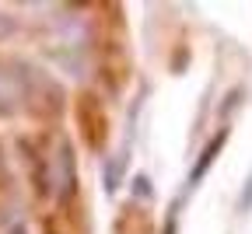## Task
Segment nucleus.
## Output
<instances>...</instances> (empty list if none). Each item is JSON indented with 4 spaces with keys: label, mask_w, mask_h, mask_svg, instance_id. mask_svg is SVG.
Wrapping results in <instances>:
<instances>
[{
    "label": "nucleus",
    "mask_w": 252,
    "mask_h": 234,
    "mask_svg": "<svg viewBox=\"0 0 252 234\" xmlns=\"http://www.w3.org/2000/svg\"><path fill=\"white\" fill-rule=\"evenodd\" d=\"M14 31H18V21H14L11 14H4V11H0V42H4L7 35H14Z\"/></svg>",
    "instance_id": "obj_3"
},
{
    "label": "nucleus",
    "mask_w": 252,
    "mask_h": 234,
    "mask_svg": "<svg viewBox=\"0 0 252 234\" xmlns=\"http://www.w3.org/2000/svg\"><path fill=\"white\" fill-rule=\"evenodd\" d=\"M11 112H14V94H11L7 81L0 77V119H4V116H11Z\"/></svg>",
    "instance_id": "obj_2"
},
{
    "label": "nucleus",
    "mask_w": 252,
    "mask_h": 234,
    "mask_svg": "<svg viewBox=\"0 0 252 234\" xmlns=\"http://www.w3.org/2000/svg\"><path fill=\"white\" fill-rule=\"evenodd\" d=\"M4 234H28V227H25V224H11Z\"/></svg>",
    "instance_id": "obj_4"
},
{
    "label": "nucleus",
    "mask_w": 252,
    "mask_h": 234,
    "mask_svg": "<svg viewBox=\"0 0 252 234\" xmlns=\"http://www.w3.org/2000/svg\"><path fill=\"white\" fill-rule=\"evenodd\" d=\"M46 182H49V192L56 199H70V192L77 189V168H74V150L67 140H60L56 150L49 154L46 161Z\"/></svg>",
    "instance_id": "obj_1"
}]
</instances>
